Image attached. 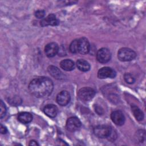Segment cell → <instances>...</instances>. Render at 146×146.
Segmentation results:
<instances>
[{
    "label": "cell",
    "mask_w": 146,
    "mask_h": 146,
    "mask_svg": "<svg viewBox=\"0 0 146 146\" xmlns=\"http://www.w3.org/2000/svg\"><path fill=\"white\" fill-rule=\"evenodd\" d=\"M52 81L46 76H40L33 79L29 84V90L31 95L36 98L49 96L52 92Z\"/></svg>",
    "instance_id": "1"
},
{
    "label": "cell",
    "mask_w": 146,
    "mask_h": 146,
    "mask_svg": "<svg viewBox=\"0 0 146 146\" xmlns=\"http://www.w3.org/2000/svg\"><path fill=\"white\" fill-rule=\"evenodd\" d=\"M136 54L132 49L127 47H123L119 49L117 52V58L122 62H128L134 59Z\"/></svg>",
    "instance_id": "2"
},
{
    "label": "cell",
    "mask_w": 146,
    "mask_h": 146,
    "mask_svg": "<svg viewBox=\"0 0 146 146\" xmlns=\"http://www.w3.org/2000/svg\"><path fill=\"white\" fill-rule=\"evenodd\" d=\"M95 95V90L90 87L80 88L78 92V96L82 101L87 102L90 101Z\"/></svg>",
    "instance_id": "3"
},
{
    "label": "cell",
    "mask_w": 146,
    "mask_h": 146,
    "mask_svg": "<svg viewBox=\"0 0 146 146\" xmlns=\"http://www.w3.org/2000/svg\"><path fill=\"white\" fill-rule=\"evenodd\" d=\"M112 132V128L108 125H99L94 129V134L99 138H108Z\"/></svg>",
    "instance_id": "4"
},
{
    "label": "cell",
    "mask_w": 146,
    "mask_h": 146,
    "mask_svg": "<svg viewBox=\"0 0 146 146\" xmlns=\"http://www.w3.org/2000/svg\"><path fill=\"white\" fill-rule=\"evenodd\" d=\"M90 50V43L88 39L85 37L78 39L77 40V51L78 53L84 55L89 52Z\"/></svg>",
    "instance_id": "5"
},
{
    "label": "cell",
    "mask_w": 146,
    "mask_h": 146,
    "mask_svg": "<svg viewBox=\"0 0 146 146\" xmlns=\"http://www.w3.org/2000/svg\"><path fill=\"white\" fill-rule=\"evenodd\" d=\"M111 58V53L107 48L99 49L96 53V59L101 63H106L109 62Z\"/></svg>",
    "instance_id": "6"
},
{
    "label": "cell",
    "mask_w": 146,
    "mask_h": 146,
    "mask_svg": "<svg viewBox=\"0 0 146 146\" xmlns=\"http://www.w3.org/2000/svg\"><path fill=\"white\" fill-rule=\"evenodd\" d=\"M82 123L76 117H69L66 121V129L70 132H75L81 127Z\"/></svg>",
    "instance_id": "7"
},
{
    "label": "cell",
    "mask_w": 146,
    "mask_h": 146,
    "mask_svg": "<svg viewBox=\"0 0 146 146\" xmlns=\"http://www.w3.org/2000/svg\"><path fill=\"white\" fill-rule=\"evenodd\" d=\"M116 75L115 71L109 67H103L98 72V77L100 79L113 78L116 76Z\"/></svg>",
    "instance_id": "8"
},
{
    "label": "cell",
    "mask_w": 146,
    "mask_h": 146,
    "mask_svg": "<svg viewBox=\"0 0 146 146\" xmlns=\"http://www.w3.org/2000/svg\"><path fill=\"white\" fill-rule=\"evenodd\" d=\"M112 121L117 125L121 126L125 122V116L123 113L120 110H116L111 113Z\"/></svg>",
    "instance_id": "9"
},
{
    "label": "cell",
    "mask_w": 146,
    "mask_h": 146,
    "mask_svg": "<svg viewBox=\"0 0 146 146\" xmlns=\"http://www.w3.org/2000/svg\"><path fill=\"white\" fill-rule=\"evenodd\" d=\"M41 26L44 27L47 26H57L59 24V21L56 18L55 15L50 14L46 18H43L40 22Z\"/></svg>",
    "instance_id": "10"
},
{
    "label": "cell",
    "mask_w": 146,
    "mask_h": 146,
    "mask_svg": "<svg viewBox=\"0 0 146 146\" xmlns=\"http://www.w3.org/2000/svg\"><path fill=\"white\" fill-rule=\"evenodd\" d=\"M59 51V46L55 42H51L46 45L44 47V52L48 58H52L56 55Z\"/></svg>",
    "instance_id": "11"
},
{
    "label": "cell",
    "mask_w": 146,
    "mask_h": 146,
    "mask_svg": "<svg viewBox=\"0 0 146 146\" xmlns=\"http://www.w3.org/2000/svg\"><path fill=\"white\" fill-rule=\"evenodd\" d=\"M56 101L60 106H65L70 101V95L67 91H62L57 95Z\"/></svg>",
    "instance_id": "12"
},
{
    "label": "cell",
    "mask_w": 146,
    "mask_h": 146,
    "mask_svg": "<svg viewBox=\"0 0 146 146\" xmlns=\"http://www.w3.org/2000/svg\"><path fill=\"white\" fill-rule=\"evenodd\" d=\"M43 112L48 117H55L58 113V108L54 104H47L44 107Z\"/></svg>",
    "instance_id": "13"
},
{
    "label": "cell",
    "mask_w": 146,
    "mask_h": 146,
    "mask_svg": "<svg viewBox=\"0 0 146 146\" xmlns=\"http://www.w3.org/2000/svg\"><path fill=\"white\" fill-rule=\"evenodd\" d=\"M48 73L53 76L54 78L57 79H62L63 78V75L60 70L54 66H50L47 68Z\"/></svg>",
    "instance_id": "14"
},
{
    "label": "cell",
    "mask_w": 146,
    "mask_h": 146,
    "mask_svg": "<svg viewBox=\"0 0 146 146\" xmlns=\"http://www.w3.org/2000/svg\"><path fill=\"white\" fill-rule=\"evenodd\" d=\"M18 120L23 124H27L33 120L32 115L27 112H21L18 115Z\"/></svg>",
    "instance_id": "15"
},
{
    "label": "cell",
    "mask_w": 146,
    "mask_h": 146,
    "mask_svg": "<svg viewBox=\"0 0 146 146\" xmlns=\"http://www.w3.org/2000/svg\"><path fill=\"white\" fill-rule=\"evenodd\" d=\"M60 66L63 70L67 71H70L74 69L75 63L72 60L66 59L60 62Z\"/></svg>",
    "instance_id": "16"
},
{
    "label": "cell",
    "mask_w": 146,
    "mask_h": 146,
    "mask_svg": "<svg viewBox=\"0 0 146 146\" xmlns=\"http://www.w3.org/2000/svg\"><path fill=\"white\" fill-rule=\"evenodd\" d=\"M76 66L80 71L83 72L88 71L90 69V65L89 63L83 59H80L77 60Z\"/></svg>",
    "instance_id": "17"
},
{
    "label": "cell",
    "mask_w": 146,
    "mask_h": 146,
    "mask_svg": "<svg viewBox=\"0 0 146 146\" xmlns=\"http://www.w3.org/2000/svg\"><path fill=\"white\" fill-rule=\"evenodd\" d=\"M132 111L133 114L136 118V119L138 121H141L144 119V113L143 111L136 106L133 105L131 106Z\"/></svg>",
    "instance_id": "18"
},
{
    "label": "cell",
    "mask_w": 146,
    "mask_h": 146,
    "mask_svg": "<svg viewBox=\"0 0 146 146\" xmlns=\"http://www.w3.org/2000/svg\"><path fill=\"white\" fill-rule=\"evenodd\" d=\"M8 102L12 106H19L21 102V99L18 96H13L8 99Z\"/></svg>",
    "instance_id": "19"
},
{
    "label": "cell",
    "mask_w": 146,
    "mask_h": 146,
    "mask_svg": "<svg viewBox=\"0 0 146 146\" xmlns=\"http://www.w3.org/2000/svg\"><path fill=\"white\" fill-rule=\"evenodd\" d=\"M77 40H78V39L72 40V42L71 43V44H70L69 50H70V51L72 54L78 53V51H77Z\"/></svg>",
    "instance_id": "20"
},
{
    "label": "cell",
    "mask_w": 146,
    "mask_h": 146,
    "mask_svg": "<svg viewBox=\"0 0 146 146\" xmlns=\"http://www.w3.org/2000/svg\"><path fill=\"white\" fill-rule=\"evenodd\" d=\"M125 81L128 84H133L135 82L134 76L130 73H125L124 75Z\"/></svg>",
    "instance_id": "21"
},
{
    "label": "cell",
    "mask_w": 146,
    "mask_h": 146,
    "mask_svg": "<svg viewBox=\"0 0 146 146\" xmlns=\"http://www.w3.org/2000/svg\"><path fill=\"white\" fill-rule=\"evenodd\" d=\"M6 113V107L5 103L1 100L0 103V116L1 119H2Z\"/></svg>",
    "instance_id": "22"
},
{
    "label": "cell",
    "mask_w": 146,
    "mask_h": 146,
    "mask_svg": "<svg viewBox=\"0 0 146 146\" xmlns=\"http://www.w3.org/2000/svg\"><path fill=\"white\" fill-rule=\"evenodd\" d=\"M34 15H35V17H36L37 18L41 19L44 17V16L45 15V11L43 10H38L35 12Z\"/></svg>",
    "instance_id": "23"
},
{
    "label": "cell",
    "mask_w": 146,
    "mask_h": 146,
    "mask_svg": "<svg viewBox=\"0 0 146 146\" xmlns=\"http://www.w3.org/2000/svg\"><path fill=\"white\" fill-rule=\"evenodd\" d=\"M0 131L2 134H6L7 132V129L6 127L3 125L2 124H1L0 127Z\"/></svg>",
    "instance_id": "24"
},
{
    "label": "cell",
    "mask_w": 146,
    "mask_h": 146,
    "mask_svg": "<svg viewBox=\"0 0 146 146\" xmlns=\"http://www.w3.org/2000/svg\"><path fill=\"white\" fill-rule=\"evenodd\" d=\"M144 132V131H143V132H142V130H140L139 132H137V133H138V134H139V135H137V138L139 139L140 141H141V142L143 140V138L144 139V136H145V135L142 136V134H143Z\"/></svg>",
    "instance_id": "25"
},
{
    "label": "cell",
    "mask_w": 146,
    "mask_h": 146,
    "mask_svg": "<svg viewBox=\"0 0 146 146\" xmlns=\"http://www.w3.org/2000/svg\"><path fill=\"white\" fill-rule=\"evenodd\" d=\"M95 111L99 114V115H102L103 113V109L99 107V106H96L95 108Z\"/></svg>",
    "instance_id": "26"
},
{
    "label": "cell",
    "mask_w": 146,
    "mask_h": 146,
    "mask_svg": "<svg viewBox=\"0 0 146 146\" xmlns=\"http://www.w3.org/2000/svg\"><path fill=\"white\" fill-rule=\"evenodd\" d=\"M29 145H34V146H36V145H39V144L35 141V140H31L29 144Z\"/></svg>",
    "instance_id": "27"
}]
</instances>
